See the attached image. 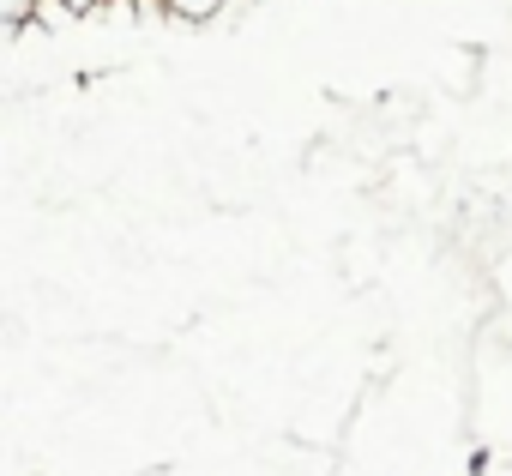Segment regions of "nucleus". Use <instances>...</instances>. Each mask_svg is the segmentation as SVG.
<instances>
[]
</instances>
